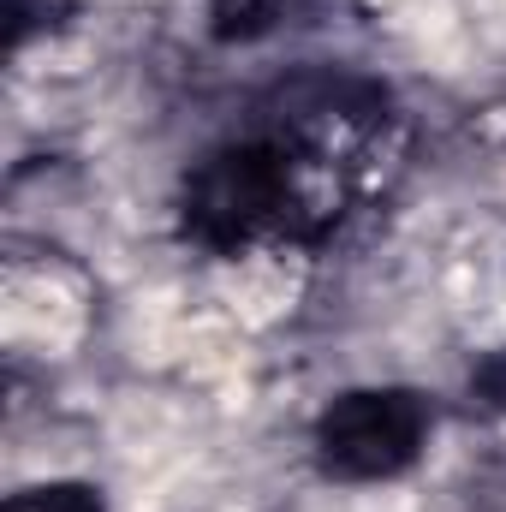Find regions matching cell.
<instances>
[{
    "instance_id": "1",
    "label": "cell",
    "mask_w": 506,
    "mask_h": 512,
    "mask_svg": "<svg viewBox=\"0 0 506 512\" xmlns=\"http://www.w3.org/2000/svg\"><path fill=\"white\" fill-rule=\"evenodd\" d=\"M304 143L286 131H256L209 149L179 191V227L215 256H245L256 245H298L328 227V209L310 197Z\"/></svg>"
},
{
    "instance_id": "2",
    "label": "cell",
    "mask_w": 506,
    "mask_h": 512,
    "mask_svg": "<svg viewBox=\"0 0 506 512\" xmlns=\"http://www.w3.org/2000/svg\"><path fill=\"white\" fill-rule=\"evenodd\" d=\"M435 411L423 393L411 387H352L340 399L322 405L310 447L316 465L340 483H387L399 471H411L429 447Z\"/></svg>"
},
{
    "instance_id": "3",
    "label": "cell",
    "mask_w": 506,
    "mask_h": 512,
    "mask_svg": "<svg viewBox=\"0 0 506 512\" xmlns=\"http://www.w3.org/2000/svg\"><path fill=\"white\" fill-rule=\"evenodd\" d=\"M316 6L322 0H209V30L221 42H256V36H274L286 24H298Z\"/></svg>"
},
{
    "instance_id": "4",
    "label": "cell",
    "mask_w": 506,
    "mask_h": 512,
    "mask_svg": "<svg viewBox=\"0 0 506 512\" xmlns=\"http://www.w3.org/2000/svg\"><path fill=\"white\" fill-rule=\"evenodd\" d=\"M6 512H102V495L84 483H36V489H18Z\"/></svg>"
},
{
    "instance_id": "5",
    "label": "cell",
    "mask_w": 506,
    "mask_h": 512,
    "mask_svg": "<svg viewBox=\"0 0 506 512\" xmlns=\"http://www.w3.org/2000/svg\"><path fill=\"white\" fill-rule=\"evenodd\" d=\"M54 12H66V0H6V30H12V48H24L36 30H54V24H60Z\"/></svg>"
},
{
    "instance_id": "6",
    "label": "cell",
    "mask_w": 506,
    "mask_h": 512,
    "mask_svg": "<svg viewBox=\"0 0 506 512\" xmlns=\"http://www.w3.org/2000/svg\"><path fill=\"white\" fill-rule=\"evenodd\" d=\"M477 393H483L489 405H506V352H501V358H489V364L477 370Z\"/></svg>"
}]
</instances>
